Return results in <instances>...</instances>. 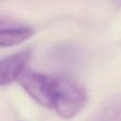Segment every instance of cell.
Returning a JSON list of instances; mask_svg holds the SVG:
<instances>
[{
	"instance_id": "obj_1",
	"label": "cell",
	"mask_w": 121,
	"mask_h": 121,
	"mask_svg": "<svg viewBox=\"0 0 121 121\" xmlns=\"http://www.w3.org/2000/svg\"><path fill=\"white\" fill-rule=\"evenodd\" d=\"M17 81L33 100L62 118L75 117L87 102L85 87L66 74H43L26 69Z\"/></svg>"
},
{
	"instance_id": "obj_2",
	"label": "cell",
	"mask_w": 121,
	"mask_h": 121,
	"mask_svg": "<svg viewBox=\"0 0 121 121\" xmlns=\"http://www.w3.org/2000/svg\"><path fill=\"white\" fill-rule=\"evenodd\" d=\"M31 59V50L14 53L0 60V86L8 85L18 80L20 76L27 69Z\"/></svg>"
},
{
	"instance_id": "obj_3",
	"label": "cell",
	"mask_w": 121,
	"mask_h": 121,
	"mask_svg": "<svg viewBox=\"0 0 121 121\" xmlns=\"http://www.w3.org/2000/svg\"><path fill=\"white\" fill-rule=\"evenodd\" d=\"M91 121H121V94L109 97L96 111Z\"/></svg>"
},
{
	"instance_id": "obj_4",
	"label": "cell",
	"mask_w": 121,
	"mask_h": 121,
	"mask_svg": "<svg viewBox=\"0 0 121 121\" xmlns=\"http://www.w3.org/2000/svg\"><path fill=\"white\" fill-rule=\"evenodd\" d=\"M33 35L30 27H0V46H13Z\"/></svg>"
},
{
	"instance_id": "obj_5",
	"label": "cell",
	"mask_w": 121,
	"mask_h": 121,
	"mask_svg": "<svg viewBox=\"0 0 121 121\" xmlns=\"http://www.w3.org/2000/svg\"><path fill=\"white\" fill-rule=\"evenodd\" d=\"M112 1L116 3V4H121V0H112Z\"/></svg>"
}]
</instances>
